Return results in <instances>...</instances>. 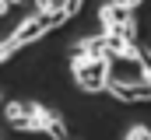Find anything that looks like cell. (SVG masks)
Segmentation results:
<instances>
[{"label": "cell", "mask_w": 151, "mask_h": 140, "mask_svg": "<svg viewBox=\"0 0 151 140\" xmlns=\"http://www.w3.org/2000/svg\"><path fill=\"white\" fill-rule=\"evenodd\" d=\"M113 56H91V53H74L70 60V74H74L77 88L88 91V95H99V91H109V81H113Z\"/></svg>", "instance_id": "1"}, {"label": "cell", "mask_w": 151, "mask_h": 140, "mask_svg": "<svg viewBox=\"0 0 151 140\" xmlns=\"http://www.w3.org/2000/svg\"><path fill=\"white\" fill-rule=\"evenodd\" d=\"M99 21H102L106 32H113V35H127V39L137 35L134 11L123 7V0H109V4H102V7H99Z\"/></svg>", "instance_id": "2"}, {"label": "cell", "mask_w": 151, "mask_h": 140, "mask_svg": "<svg viewBox=\"0 0 151 140\" xmlns=\"http://www.w3.org/2000/svg\"><path fill=\"white\" fill-rule=\"evenodd\" d=\"M63 25V18H60V11H49V14H32L18 32L11 35L7 42L14 46V49H21V46H28V42H35V39H42L46 32H53V28H60Z\"/></svg>", "instance_id": "3"}, {"label": "cell", "mask_w": 151, "mask_h": 140, "mask_svg": "<svg viewBox=\"0 0 151 140\" xmlns=\"http://www.w3.org/2000/svg\"><path fill=\"white\" fill-rule=\"evenodd\" d=\"M4 123H7L11 130H18V133H35L39 130L28 102H4Z\"/></svg>", "instance_id": "4"}, {"label": "cell", "mask_w": 151, "mask_h": 140, "mask_svg": "<svg viewBox=\"0 0 151 140\" xmlns=\"http://www.w3.org/2000/svg\"><path fill=\"white\" fill-rule=\"evenodd\" d=\"M28 105H32V116H35V123H39L42 133H49L53 140H70L60 112H53V109H46V105H39V102H28Z\"/></svg>", "instance_id": "5"}, {"label": "cell", "mask_w": 151, "mask_h": 140, "mask_svg": "<svg viewBox=\"0 0 151 140\" xmlns=\"http://www.w3.org/2000/svg\"><path fill=\"white\" fill-rule=\"evenodd\" d=\"M109 95L116 102H151V81H137V84H127V81H109Z\"/></svg>", "instance_id": "6"}, {"label": "cell", "mask_w": 151, "mask_h": 140, "mask_svg": "<svg viewBox=\"0 0 151 140\" xmlns=\"http://www.w3.org/2000/svg\"><path fill=\"white\" fill-rule=\"evenodd\" d=\"M81 7H84V0H56V11H60L63 21H70L74 14H81Z\"/></svg>", "instance_id": "7"}, {"label": "cell", "mask_w": 151, "mask_h": 140, "mask_svg": "<svg viewBox=\"0 0 151 140\" xmlns=\"http://www.w3.org/2000/svg\"><path fill=\"white\" fill-rule=\"evenodd\" d=\"M123 140H151V130L137 123V126H130V130H127V137H123Z\"/></svg>", "instance_id": "8"}, {"label": "cell", "mask_w": 151, "mask_h": 140, "mask_svg": "<svg viewBox=\"0 0 151 140\" xmlns=\"http://www.w3.org/2000/svg\"><path fill=\"white\" fill-rule=\"evenodd\" d=\"M141 70H144V81H151V49L141 46Z\"/></svg>", "instance_id": "9"}, {"label": "cell", "mask_w": 151, "mask_h": 140, "mask_svg": "<svg viewBox=\"0 0 151 140\" xmlns=\"http://www.w3.org/2000/svg\"><path fill=\"white\" fill-rule=\"evenodd\" d=\"M56 11V0H35V14H49Z\"/></svg>", "instance_id": "10"}, {"label": "cell", "mask_w": 151, "mask_h": 140, "mask_svg": "<svg viewBox=\"0 0 151 140\" xmlns=\"http://www.w3.org/2000/svg\"><path fill=\"white\" fill-rule=\"evenodd\" d=\"M11 56H14V46L11 42H0V63H7Z\"/></svg>", "instance_id": "11"}, {"label": "cell", "mask_w": 151, "mask_h": 140, "mask_svg": "<svg viewBox=\"0 0 151 140\" xmlns=\"http://www.w3.org/2000/svg\"><path fill=\"white\" fill-rule=\"evenodd\" d=\"M123 7H130V11H134V7H141V0H123Z\"/></svg>", "instance_id": "12"}, {"label": "cell", "mask_w": 151, "mask_h": 140, "mask_svg": "<svg viewBox=\"0 0 151 140\" xmlns=\"http://www.w3.org/2000/svg\"><path fill=\"white\" fill-rule=\"evenodd\" d=\"M7 11H11V4H7V0H0V18H4Z\"/></svg>", "instance_id": "13"}, {"label": "cell", "mask_w": 151, "mask_h": 140, "mask_svg": "<svg viewBox=\"0 0 151 140\" xmlns=\"http://www.w3.org/2000/svg\"><path fill=\"white\" fill-rule=\"evenodd\" d=\"M7 4H21V0H7Z\"/></svg>", "instance_id": "14"}, {"label": "cell", "mask_w": 151, "mask_h": 140, "mask_svg": "<svg viewBox=\"0 0 151 140\" xmlns=\"http://www.w3.org/2000/svg\"><path fill=\"white\" fill-rule=\"evenodd\" d=\"M0 105H4V95H0Z\"/></svg>", "instance_id": "15"}, {"label": "cell", "mask_w": 151, "mask_h": 140, "mask_svg": "<svg viewBox=\"0 0 151 140\" xmlns=\"http://www.w3.org/2000/svg\"><path fill=\"white\" fill-rule=\"evenodd\" d=\"M0 140H4V137H0Z\"/></svg>", "instance_id": "16"}]
</instances>
